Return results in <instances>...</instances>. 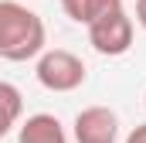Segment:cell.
<instances>
[{
  "instance_id": "6da1fadb",
  "label": "cell",
  "mask_w": 146,
  "mask_h": 143,
  "mask_svg": "<svg viewBox=\"0 0 146 143\" xmlns=\"http://www.w3.org/2000/svg\"><path fill=\"white\" fill-rule=\"evenodd\" d=\"M44 21L21 0H0V58L31 61L44 51Z\"/></svg>"
},
{
  "instance_id": "7a4b0ae2",
  "label": "cell",
  "mask_w": 146,
  "mask_h": 143,
  "mask_svg": "<svg viewBox=\"0 0 146 143\" xmlns=\"http://www.w3.org/2000/svg\"><path fill=\"white\" fill-rule=\"evenodd\" d=\"M34 75L48 92H75L85 82V61L65 48H51V51L37 55Z\"/></svg>"
},
{
  "instance_id": "3957f363",
  "label": "cell",
  "mask_w": 146,
  "mask_h": 143,
  "mask_svg": "<svg viewBox=\"0 0 146 143\" xmlns=\"http://www.w3.org/2000/svg\"><path fill=\"white\" fill-rule=\"evenodd\" d=\"M88 44L99 51V55H109V58H119L133 48V17L115 7L109 14L95 17L88 24Z\"/></svg>"
},
{
  "instance_id": "277c9868",
  "label": "cell",
  "mask_w": 146,
  "mask_h": 143,
  "mask_svg": "<svg viewBox=\"0 0 146 143\" xmlns=\"http://www.w3.org/2000/svg\"><path fill=\"white\" fill-rule=\"evenodd\" d=\"M119 119L109 106H88L75 116V143H115Z\"/></svg>"
},
{
  "instance_id": "5b68a950",
  "label": "cell",
  "mask_w": 146,
  "mask_h": 143,
  "mask_svg": "<svg viewBox=\"0 0 146 143\" xmlns=\"http://www.w3.org/2000/svg\"><path fill=\"white\" fill-rule=\"evenodd\" d=\"M17 143H68V133L65 126L58 123V116L51 112H34L21 123V133H17Z\"/></svg>"
},
{
  "instance_id": "8992f818",
  "label": "cell",
  "mask_w": 146,
  "mask_h": 143,
  "mask_svg": "<svg viewBox=\"0 0 146 143\" xmlns=\"http://www.w3.org/2000/svg\"><path fill=\"white\" fill-rule=\"evenodd\" d=\"M21 112H24V96H21V89L10 85V82H0V140L17 126Z\"/></svg>"
},
{
  "instance_id": "52a82bcc",
  "label": "cell",
  "mask_w": 146,
  "mask_h": 143,
  "mask_svg": "<svg viewBox=\"0 0 146 143\" xmlns=\"http://www.w3.org/2000/svg\"><path fill=\"white\" fill-rule=\"evenodd\" d=\"M115 7H122V0H61V10H65L72 21L85 24V27H88L95 17L115 10Z\"/></svg>"
},
{
  "instance_id": "ba28073f",
  "label": "cell",
  "mask_w": 146,
  "mask_h": 143,
  "mask_svg": "<svg viewBox=\"0 0 146 143\" xmlns=\"http://www.w3.org/2000/svg\"><path fill=\"white\" fill-rule=\"evenodd\" d=\"M122 143H146V123H139V126H136V130H133Z\"/></svg>"
},
{
  "instance_id": "9c48e42d",
  "label": "cell",
  "mask_w": 146,
  "mask_h": 143,
  "mask_svg": "<svg viewBox=\"0 0 146 143\" xmlns=\"http://www.w3.org/2000/svg\"><path fill=\"white\" fill-rule=\"evenodd\" d=\"M136 21L146 27V0H136Z\"/></svg>"
},
{
  "instance_id": "30bf717a",
  "label": "cell",
  "mask_w": 146,
  "mask_h": 143,
  "mask_svg": "<svg viewBox=\"0 0 146 143\" xmlns=\"http://www.w3.org/2000/svg\"><path fill=\"white\" fill-rule=\"evenodd\" d=\"M143 102H146V96H143Z\"/></svg>"
}]
</instances>
